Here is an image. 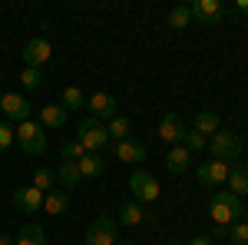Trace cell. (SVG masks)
I'll return each mask as SVG.
<instances>
[{"mask_svg":"<svg viewBox=\"0 0 248 245\" xmlns=\"http://www.w3.org/2000/svg\"><path fill=\"white\" fill-rule=\"evenodd\" d=\"M209 212H212V222H215V226H225V229H229L232 222H238V219H242L245 206H242V199H238L235 192L218 189V192L212 196V202H209Z\"/></svg>","mask_w":248,"mask_h":245,"instance_id":"cell-1","label":"cell"},{"mask_svg":"<svg viewBox=\"0 0 248 245\" xmlns=\"http://www.w3.org/2000/svg\"><path fill=\"white\" fill-rule=\"evenodd\" d=\"M209 149L218 163H238L245 159V143L238 139V132H229V130H218L215 136H209Z\"/></svg>","mask_w":248,"mask_h":245,"instance_id":"cell-2","label":"cell"},{"mask_svg":"<svg viewBox=\"0 0 248 245\" xmlns=\"http://www.w3.org/2000/svg\"><path fill=\"white\" fill-rule=\"evenodd\" d=\"M17 143L27 156H43V152H46V130L40 126L37 119L17 123Z\"/></svg>","mask_w":248,"mask_h":245,"instance_id":"cell-3","label":"cell"},{"mask_svg":"<svg viewBox=\"0 0 248 245\" xmlns=\"http://www.w3.org/2000/svg\"><path fill=\"white\" fill-rule=\"evenodd\" d=\"M77 132H79L77 143H83V149H86V152H103V149H106V143H109V132H106V126H103L96 116L83 119Z\"/></svg>","mask_w":248,"mask_h":245,"instance_id":"cell-4","label":"cell"},{"mask_svg":"<svg viewBox=\"0 0 248 245\" xmlns=\"http://www.w3.org/2000/svg\"><path fill=\"white\" fill-rule=\"evenodd\" d=\"M129 189H133V202L146 206V202H155L159 199V182L146 169H136L133 179H129Z\"/></svg>","mask_w":248,"mask_h":245,"instance_id":"cell-5","label":"cell"},{"mask_svg":"<svg viewBox=\"0 0 248 245\" xmlns=\"http://www.w3.org/2000/svg\"><path fill=\"white\" fill-rule=\"evenodd\" d=\"M116 219L109 215H103V219H96L93 226L86 229V245H116L119 242V235H116Z\"/></svg>","mask_w":248,"mask_h":245,"instance_id":"cell-6","label":"cell"},{"mask_svg":"<svg viewBox=\"0 0 248 245\" xmlns=\"http://www.w3.org/2000/svg\"><path fill=\"white\" fill-rule=\"evenodd\" d=\"M50 57H53V47H50V40H46V37L27 40V47H23V66H33V70H40V66H43Z\"/></svg>","mask_w":248,"mask_h":245,"instance_id":"cell-7","label":"cell"},{"mask_svg":"<svg viewBox=\"0 0 248 245\" xmlns=\"http://www.w3.org/2000/svg\"><path fill=\"white\" fill-rule=\"evenodd\" d=\"M229 172H232L229 163L205 159V163L195 169V176H199V182H202V186H222V182H229Z\"/></svg>","mask_w":248,"mask_h":245,"instance_id":"cell-8","label":"cell"},{"mask_svg":"<svg viewBox=\"0 0 248 245\" xmlns=\"http://www.w3.org/2000/svg\"><path fill=\"white\" fill-rule=\"evenodd\" d=\"M0 113L7 119H14V123H27L30 119V103L20 93H3L0 96Z\"/></svg>","mask_w":248,"mask_h":245,"instance_id":"cell-9","label":"cell"},{"mask_svg":"<svg viewBox=\"0 0 248 245\" xmlns=\"http://www.w3.org/2000/svg\"><path fill=\"white\" fill-rule=\"evenodd\" d=\"M189 10H192V20H199L205 27H218L222 23V0H195Z\"/></svg>","mask_w":248,"mask_h":245,"instance_id":"cell-10","label":"cell"},{"mask_svg":"<svg viewBox=\"0 0 248 245\" xmlns=\"http://www.w3.org/2000/svg\"><path fill=\"white\" fill-rule=\"evenodd\" d=\"M159 139H166L172 146H182V139H186V123H182V116L179 113L162 116V123H159Z\"/></svg>","mask_w":248,"mask_h":245,"instance_id":"cell-11","label":"cell"},{"mask_svg":"<svg viewBox=\"0 0 248 245\" xmlns=\"http://www.w3.org/2000/svg\"><path fill=\"white\" fill-rule=\"evenodd\" d=\"M14 206L20 209V212H40L43 209V192L33 186H20L17 192H14Z\"/></svg>","mask_w":248,"mask_h":245,"instance_id":"cell-12","label":"cell"},{"mask_svg":"<svg viewBox=\"0 0 248 245\" xmlns=\"http://www.w3.org/2000/svg\"><path fill=\"white\" fill-rule=\"evenodd\" d=\"M116 159L119 163H129V166H139L146 159V146L139 139H123V143H116Z\"/></svg>","mask_w":248,"mask_h":245,"instance_id":"cell-13","label":"cell"},{"mask_svg":"<svg viewBox=\"0 0 248 245\" xmlns=\"http://www.w3.org/2000/svg\"><path fill=\"white\" fill-rule=\"evenodd\" d=\"M86 106L93 110L96 119H99V116H106V119H116V110H119L116 96H109V93H93V96H86Z\"/></svg>","mask_w":248,"mask_h":245,"instance_id":"cell-14","label":"cell"},{"mask_svg":"<svg viewBox=\"0 0 248 245\" xmlns=\"http://www.w3.org/2000/svg\"><path fill=\"white\" fill-rule=\"evenodd\" d=\"M149 219H153V212H146L139 202H123L119 215H116V222H123V226H139V222H149Z\"/></svg>","mask_w":248,"mask_h":245,"instance_id":"cell-15","label":"cell"},{"mask_svg":"<svg viewBox=\"0 0 248 245\" xmlns=\"http://www.w3.org/2000/svg\"><path fill=\"white\" fill-rule=\"evenodd\" d=\"M103 172H106V156L103 152H86L79 159V176L83 179H99Z\"/></svg>","mask_w":248,"mask_h":245,"instance_id":"cell-16","label":"cell"},{"mask_svg":"<svg viewBox=\"0 0 248 245\" xmlns=\"http://www.w3.org/2000/svg\"><path fill=\"white\" fill-rule=\"evenodd\" d=\"M66 209H70V192L66 189H53V192L43 196V212L46 215H63Z\"/></svg>","mask_w":248,"mask_h":245,"instance_id":"cell-17","label":"cell"},{"mask_svg":"<svg viewBox=\"0 0 248 245\" xmlns=\"http://www.w3.org/2000/svg\"><path fill=\"white\" fill-rule=\"evenodd\" d=\"M189 163H192V152L186 149V146H172V149L166 152V169L175 172V176L189 169Z\"/></svg>","mask_w":248,"mask_h":245,"instance_id":"cell-18","label":"cell"},{"mask_svg":"<svg viewBox=\"0 0 248 245\" xmlns=\"http://www.w3.org/2000/svg\"><path fill=\"white\" fill-rule=\"evenodd\" d=\"M63 123H66V110H63L60 103H50V106L40 110V126H43V130H60Z\"/></svg>","mask_w":248,"mask_h":245,"instance_id":"cell-19","label":"cell"},{"mask_svg":"<svg viewBox=\"0 0 248 245\" xmlns=\"http://www.w3.org/2000/svg\"><path fill=\"white\" fill-rule=\"evenodd\" d=\"M218 130H222V119H218V113L202 110V113L195 116V132H202V136H215Z\"/></svg>","mask_w":248,"mask_h":245,"instance_id":"cell-20","label":"cell"},{"mask_svg":"<svg viewBox=\"0 0 248 245\" xmlns=\"http://www.w3.org/2000/svg\"><path fill=\"white\" fill-rule=\"evenodd\" d=\"M166 23H169V30H186L192 23V10L186 7V3H175L169 10V17H166Z\"/></svg>","mask_w":248,"mask_h":245,"instance_id":"cell-21","label":"cell"},{"mask_svg":"<svg viewBox=\"0 0 248 245\" xmlns=\"http://www.w3.org/2000/svg\"><path fill=\"white\" fill-rule=\"evenodd\" d=\"M17 245H46V232L40 226H33V222H27L17 235Z\"/></svg>","mask_w":248,"mask_h":245,"instance_id":"cell-22","label":"cell"},{"mask_svg":"<svg viewBox=\"0 0 248 245\" xmlns=\"http://www.w3.org/2000/svg\"><path fill=\"white\" fill-rule=\"evenodd\" d=\"M79 179H83V176H79V163H66V159H63L60 169H57V182L70 189V186H77Z\"/></svg>","mask_w":248,"mask_h":245,"instance_id":"cell-23","label":"cell"},{"mask_svg":"<svg viewBox=\"0 0 248 245\" xmlns=\"http://www.w3.org/2000/svg\"><path fill=\"white\" fill-rule=\"evenodd\" d=\"M106 132H109V139H113V143H123V139H129V132H133V123H129L126 116H116V119H109Z\"/></svg>","mask_w":248,"mask_h":245,"instance_id":"cell-24","label":"cell"},{"mask_svg":"<svg viewBox=\"0 0 248 245\" xmlns=\"http://www.w3.org/2000/svg\"><path fill=\"white\" fill-rule=\"evenodd\" d=\"M53 186H57V172L46 169V166H37V172H33V189H40L46 196V192H53Z\"/></svg>","mask_w":248,"mask_h":245,"instance_id":"cell-25","label":"cell"},{"mask_svg":"<svg viewBox=\"0 0 248 245\" xmlns=\"http://www.w3.org/2000/svg\"><path fill=\"white\" fill-rule=\"evenodd\" d=\"M60 106L70 113V110H79V106H86V96H83V90L79 86H66L63 90V99H60Z\"/></svg>","mask_w":248,"mask_h":245,"instance_id":"cell-26","label":"cell"},{"mask_svg":"<svg viewBox=\"0 0 248 245\" xmlns=\"http://www.w3.org/2000/svg\"><path fill=\"white\" fill-rule=\"evenodd\" d=\"M229 192H235L238 199H245V196H248V176H245V172H238V169L229 172Z\"/></svg>","mask_w":248,"mask_h":245,"instance_id":"cell-27","label":"cell"},{"mask_svg":"<svg viewBox=\"0 0 248 245\" xmlns=\"http://www.w3.org/2000/svg\"><path fill=\"white\" fill-rule=\"evenodd\" d=\"M182 146L189 152H202V149H209V136H202V132H186V139H182Z\"/></svg>","mask_w":248,"mask_h":245,"instance_id":"cell-28","label":"cell"},{"mask_svg":"<svg viewBox=\"0 0 248 245\" xmlns=\"http://www.w3.org/2000/svg\"><path fill=\"white\" fill-rule=\"evenodd\" d=\"M20 83H23L27 90H40V86H43V73H40V70H33V66H23Z\"/></svg>","mask_w":248,"mask_h":245,"instance_id":"cell-29","label":"cell"},{"mask_svg":"<svg viewBox=\"0 0 248 245\" xmlns=\"http://www.w3.org/2000/svg\"><path fill=\"white\" fill-rule=\"evenodd\" d=\"M229 239H232V245H248V226L242 219L229 226Z\"/></svg>","mask_w":248,"mask_h":245,"instance_id":"cell-30","label":"cell"},{"mask_svg":"<svg viewBox=\"0 0 248 245\" xmlns=\"http://www.w3.org/2000/svg\"><path fill=\"white\" fill-rule=\"evenodd\" d=\"M14 139H17V126H10V123H0V152H7L14 146Z\"/></svg>","mask_w":248,"mask_h":245,"instance_id":"cell-31","label":"cell"},{"mask_svg":"<svg viewBox=\"0 0 248 245\" xmlns=\"http://www.w3.org/2000/svg\"><path fill=\"white\" fill-rule=\"evenodd\" d=\"M83 156H86L83 143H66V146H63V159H66V163H79Z\"/></svg>","mask_w":248,"mask_h":245,"instance_id":"cell-32","label":"cell"},{"mask_svg":"<svg viewBox=\"0 0 248 245\" xmlns=\"http://www.w3.org/2000/svg\"><path fill=\"white\" fill-rule=\"evenodd\" d=\"M235 14L238 17H248V0H235Z\"/></svg>","mask_w":248,"mask_h":245,"instance_id":"cell-33","label":"cell"},{"mask_svg":"<svg viewBox=\"0 0 248 245\" xmlns=\"http://www.w3.org/2000/svg\"><path fill=\"white\" fill-rule=\"evenodd\" d=\"M189 245H212L209 235H195V239H189Z\"/></svg>","mask_w":248,"mask_h":245,"instance_id":"cell-34","label":"cell"},{"mask_svg":"<svg viewBox=\"0 0 248 245\" xmlns=\"http://www.w3.org/2000/svg\"><path fill=\"white\" fill-rule=\"evenodd\" d=\"M0 245H17V239H14V235H7V232H0Z\"/></svg>","mask_w":248,"mask_h":245,"instance_id":"cell-35","label":"cell"},{"mask_svg":"<svg viewBox=\"0 0 248 245\" xmlns=\"http://www.w3.org/2000/svg\"><path fill=\"white\" fill-rule=\"evenodd\" d=\"M235 169H238V172H245V176H248V159H238V166H235Z\"/></svg>","mask_w":248,"mask_h":245,"instance_id":"cell-36","label":"cell"},{"mask_svg":"<svg viewBox=\"0 0 248 245\" xmlns=\"http://www.w3.org/2000/svg\"><path fill=\"white\" fill-rule=\"evenodd\" d=\"M116 245H136V242H129V239H119V242H116Z\"/></svg>","mask_w":248,"mask_h":245,"instance_id":"cell-37","label":"cell"},{"mask_svg":"<svg viewBox=\"0 0 248 245\" xmlns=\"http://www.w3.org/2000/svg\"><path fill=\"white\" fill-rule=\"evenodd\" d=\"M242 222H245V226H248V209H245V212H242Z\"/></svg>","mask_w":248,"mask_h":245,"instance_id":"cell-38","label":"cell"},{"mask_svg":"<svg viewBox=\"0 0 248 245\" xmlns=\"http://www.w3.org/2000/svg\"><path fill=\"white\" fill-rule=\"evenodd\" d=\"M169 245H175V242H169Z\"/></svg>","mask_w":248,"mask_h":245,"instance_id":"cell-39","label":"cell"}]
</instances>
